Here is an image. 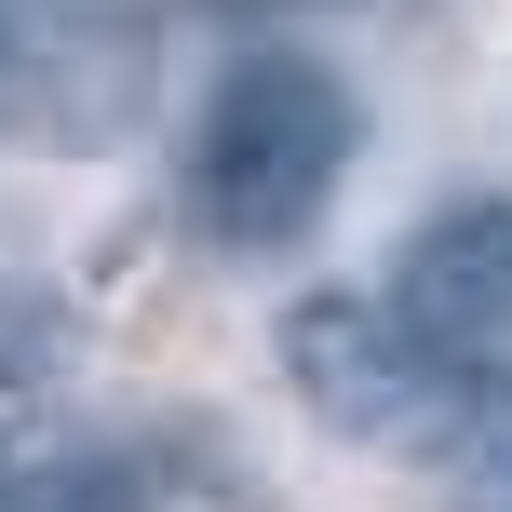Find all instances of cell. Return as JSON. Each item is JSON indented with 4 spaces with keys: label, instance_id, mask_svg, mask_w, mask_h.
<instances>
[{
    "label": "cell",
    "instance_id": "obj_1",
    "mask_svg": "<svg viewBox=\"0 0 512 512\" xmlns=\"http://www.w3.org/2000/svg\"><path fill=\"white\" fill-rule=\"evenodd\" d=\"M351 149H364V108L324 54H243L203 95V122H189V216H203V243H230V256L297 243L337 203Z\"/></svg>",
    "mask_w": 512,
    "mask_h": 512
},
{
    "label": "cell",
    "instance_id": "obj_2",
    "mask_svg": "<svg viewBox=\"0 0 512 512\" xmlns=\"http://www.w3.org/2000/svg\"><path fill=\"white\" fill-rule=\"evenodd\" d=\"M283 378L337 445H459V337H432L405 297H297L283 310Z\"/></svg>",
    "mask_w": 512,
    "mask_h": 512
},
{
    "label": "cell",
    "instance_id": "obj_3",
    "mask_svg": "<svg viewBox=\"0 0 512 512\" xmlns=\"http://www.w3.org/2000/svg\"><path fill=\"white\" fill-rule=\"evenodd\" d=\"M391 297L418 310L432 337H512V189H472V203H445L432 230L391 256Z\"/></svg>",
    "mask_w": 512,
    "mask_h": 512
},
{
    "label": "cell",
    "instance_id": "obj_4",
    "mask_svg": "<svg viewBox=\"0 0 512 512\" xmlns=\"http://www.w3.org/2000/svg\"><path fill=\"white\" fill-rule=\"evenodd\" d=\"M54 364H68V297L27 270H0V391H41Z\"/></svg>",
    "mask_w": 512,
    "mask_h": 512
},
{
    "label": "cell",
    "instance_id": "obj_5",
    "mask_svg": "<svg viewBox=\"0 0 512 512\" xmlns=\"http://www.w3.org/2000/svg\"><path fill=\"white\" fill-rule=\"evenodd\" d=\"M14 512H149V472L108 459V445H81V459H41V472H27Z\"/></svg>",
    "mask_w": 512,
    "mask_h": 512
},
{
    "label": "cell",
    "instance_id": "obj_6",
    "mask_svg": "<svg viewBox=\"0 0 512 512\" xmlns=\"http://www.w3.org/2000/svg\"><path fill=\"white\" fill-rule=\"evenodd\" d=\"M216 14H310V0H216Z\"/></svg>",
    "mask_w": 512,
    "mask_h": 512
}]
</instances>
